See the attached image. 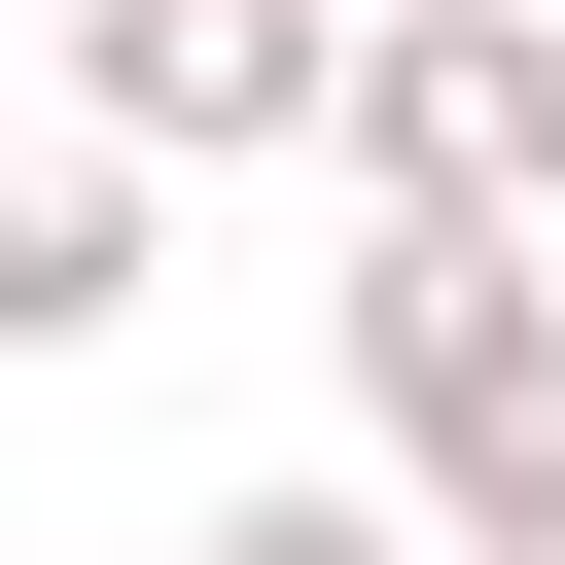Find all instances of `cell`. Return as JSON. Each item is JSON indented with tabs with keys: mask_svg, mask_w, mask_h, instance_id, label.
Here are the masks:
<instances>
[{
	"mask_svg": "<svg viewBox=\"0 0 565 565\" xmlns=\"http://www.w3.org/2000/svg\"><path fill=\"white\" fill-rule=\"evenodd\" d=\"M0 318H106V177H0Z\"/></svg>",
	"mask_w": 565,
	"mask_h": 565,
	"instance_id": "1",
	"label": "cell"
},
{
	"mask_svg": "<svg viewBox=\"0 0 565 565\" xmlns=\"http://www.w3.org/2000/svg\"><path fill=\"white\" fill-rule=\"evenodd\" d=\"M212 565H388V530H353V494H247V530H212Z\"/></svg>",
	"mask_w": 565,
	"mask_h": 565,
	"instance_id": "2",
	"label": "cell"
}]
</instances>
